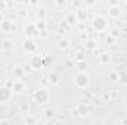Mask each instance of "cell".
Here are the masks:
<instances>
[{"label": "cell", "mask_w": 127, "mask_h": 125, "mask_svg": "<svg viewBox=\"0 0 127 125\" xmlns=\"http://www.w3.org/2000/svg\"><path fill=\"white\" fill-rule=\"evenodd\" d=\"M32 99H34V102H35L37 104H46V103H49V100H50V93H49L47 88L41 87V88H37V90L32 93Z\"/></svg>", "instance_id": "1"}, {"label": "cell", "mask_w": 127, "mask_h": 125, "mask_svg": "<svg viewBox=\"0 0 127 125\" xmlns=\"http://www.w3.org/2000/svg\"><path fill=\"white\" fill-rule=\"evenodd\" d=\"M92 27H93V30L95 31H105L106 30V27H108V21L105 19V16H102V15H97L95 16L93 19H92Z\"/></svg>", "instance_id": "2"}, {"label": "cell", "mask_w": 127, "mask_h": 125, "mask_svg": "<svg viewBox=\"0 0 127 125\" xmlns=\"http://www.w3.org/2000/svg\"><path fill=\"white\" fill-rule=\"evenodd\" d=\"M30 66H31L32 71H37L40 68L44 66V58L43 55H32L30 58Z\"/></svg>", "instance_id": "3"}, {"label": "cell", "mask_w": 127, "mask_h": 125, "mask_svg": "<svg viewBox=\"0 0 127 125\" xmlns=\"http://www.w3.org/2000/svg\"><path fill=\"white\" fill-rule=\"evenodd\" d=\"M22 49H24V52H27V53H34V52L37 50V43L34 41V38L27 37V38L24 40V43H22Z\"/></svg>", "instance_id": "4"}, {"label": "cell", "mask_w": 127, "mask_h": 125, "mask_svg": "<svg viewBox=\"0 0 127 125\" xmlns=\"http://www.w3.org/2000/svg\"><path fill=\"white\" fill-rule=\"evenodd\" d=\"M87 84H89L87 72H78V75L75 77V85L78 88H84V87H87Z\"/></svg>", "instance_id": "5"}, {"label": "cell", "mask_w": 127, "mask_h": 125, "mask_svg": "<svg viewBox=\"0 0 127 125\" xmlns=\"http://www.w3.org/2000/svg\"><path fill=\"white\" fill-rule=\"evenodd\" d=\"M12 88L6 87V85H1L0 87V103H7L10 99H12Z\"/></svg>", "instance_id": "6"}, {"label": "cell", "mask_w": 127, "mask_h": 125, "mask_svg": "<svg viewBox=\"0 0 127 125\" xmlns=\"http://www.w3.org/2000/svg\"><path fill=\"white\" fill-rule=\"evenodd\" d=\"M25 88H27V85H25V83L22 81V80H15L13 81V85H12V91L16 94H22L25 91Z\"/></svg>", "instance_id": "7"}, {"label": "cell", "mask_w": 127, "mask_h": 125, "mask_svg": "<svg viewBox=\"0 0 127 125\" xmlns=\"http://www.w3.org/2000/svg\"><path fill=\"white\" fill-rule=\"evenodd\" d=\"M12 74H13L15 80H22L24 75H25V69H24V66H15L13 71H12Z\"/></svg>", "instance_id": "8"}, {"label": "cell", "mask_w": 127, "mask_h": 125, "mask_svg": "<svg viewBox=\"0 0 127 125\" xmlns=\"http://www.w3.org/2000/svg\"><path fill=\"white\" fill-rule=\"evenodd\" d=\"M65 22H66L69 27H75V25H77V22H78V18H77V15H75V13H68V15H66V18H65Z\"/></svg>", "instance_id": "9"}, {"label": "cell", "mask_w": 127, "mask_h": 125, "mask_svg": "<svg viewBox=\"0 0 127 125\" xmlns=\"http://www.w3.org/2000/svg\"><path fill=\"white\" fill-rule=\"evenodd\" d=\"M0 27H1L3 32H12V30H13V24L10 21H7V19H3L0 22Z\"/></svg>", "instance_id": "10"}, {"label": "cell", "mask_w": 127, "mask_h": 125, "mask_svg": "<svg viewBox=\"0 0 127 125\" xmlns=\"http://www.w3.org/2000/svg\"><path fill=\"white\" fill-rule=\"evenodd\" d=\"M24 30H25V35H27V37H31V38L34 35H37V32H38L37 28H35V24H28Z\"/></svg>", "instance_id": "11"}, {"label": "cell", "mask_w": 127, "mask_h": 125, "mask_svg": "<svg viewBox=\"0 0 127 125\" xmlns=\"http://www.w3.org/2000/svg\"><path fill=\"white\" fill-rule=\"evenodd\" d=\"M49 83H50L52 85L59 84V75H58L56 72H50V74H49Z\"/></svg>", "instance_id": "12"}, {"label": "cell", "mask_w": 127, "mask_h": 125, "mask_svg": "<svg viewBox=\"0 0 127 125\" xmlns=\"http://www.w3.org/2000/svg\"><path fill=\"white\" fill-rule=\"evenodd\" d=\"M69 46H71V41H69L68 38H61V40H59V49H61V50H68Z\"/></svg>", "instance_id": "13"}, {"label": "cell", "mask_w": 127, "mask_h": 125, "mask_svg": "<svg viewBox=\"0 0 127 125\" xmlns=\"http://www.w3.org/2000/svg\"><path fill=\"white\" fill-rule=\"evenodd\" d=\"M109 13H111V16L118 18V16L121 15V9H120L118 6H109Z\"/></svg>", "instance_id": "14"}, {"label": "cell", "mask_w": 127, "mask_h": 125, "mask_svg": "<svg viewBox=\"0 0 127 125\" xmlns=\"http://www.w3.org/2000/svg\"><path fill=\"white\" fill-rule=\"evenodd\" d=\"M75 15H77V18H78V21H86V19H87V10H86V9H78V10L75 12Z\"/></svg>", "instance_id": "15"}, {"label": "cell", "mask_w": 127, "mask_h": 125, "mask_svg": "<svg viewBox=\"0 0 127 125\" xmlns=\"http://www.w3.org/2000/svg\"><path fill=\"white\" fill-rule=\"evenodd\" d=\"M77 112H78V115H81V116H86L87 115V112H89V107H87V104H80L78 107H77Z\"/></svg>", "instance_id": "16"}, {"label": "cell", "mask_w": 127, "mask_h": 125, "mask_svg": "<svg viewBox=\"0 0 127 125\" xmlns=\"http://www.w3.org/2000/svg\"><path fill=\"white\" fill-rule=\"evenodd\" d=\"M35 28H37V31H41V32L46 31V22H44V19H38L35 22Z\"/></svg>", "instance_id": "17"}, {"label": "cell", "mask_w": 127, "mask_h": 125, "mask_svg": "<svg viewBox=\"0 0 127 125\" xmlns=\"http://www.w3.org/2000/svg\"><path fill=\"white\" fill-rule=\"evenodd\" d=\"M77 69H78L80 72H86V69H87V62H86V59H84V61H78Z\"/></svg>", "instance_id": "18"}, {"label": "cell", "mask_w": 127, "mask_h": 125, "mask_svg": "<svg viewBox=\"0 0 127 125\" xmlns=\"http://www.w3.org/2000/svg\"><path fill=\"white\" fill-rule=\"evenodd\" d=\"M100 62H102V63L111 62V55H108V53H103V55H100Z\"/></svg>", "instance_id": "19"}, {"label": "cell", "mask_w": 127, "mask_h": 125, "mask_svg": "<svg viewBox=\"0 0 127 125\" xmlns=\"http://www.w3.org/2000/svg\"><path fill=\"white\" fill-rule=\"evenodd\" d=\"M109 78H111V81H112V83H117V81H118V78H120V74L112 72V74L109 75Z\"/></svg>", "instance_id": "20"}, {"label": "cell", "mask_w": 127, "mask_h": 125, "mask_svg": "<svg viewBox=\"0 0 127 125\" xmlns=\"http://www.w3.org/2000/svg\"><path fill=\"white\" fill-rule=\"evenodd\" d=\"M118 81H120L121 84H127V74H120V78H118Z\"/></svg>", "instance_id": "21"}, {"label": "cell", "mask_w": 127, "mask_h": 125, "mask_svg": "<svg viewBox=\"0 0 127 125\" xmlns=\"http://www.w3.org/2000/svg\"><path fill=\"white\" fill-rule=\"evenodd\" d=\"M37 15L40 16V19H44V16H46V10H44V9H40V10H37Z\"/></svg>", "instance_id": "22"}, {"label": "cell", "mask_w": 127, "mask_h": 125, "mask_svg": "<svg viewBox=\"0 0 127 125\" xmlns=\"http://www.w3.org/2000/svg\"><path fill=\"white\" fill-rule=\"evenodd\" d=\"M75 58H77V61H84V53L83 52H77L75 53Z\"/></svg>", "instance_id": "23"}, {"label": "cell", "mask_w": 127, "mask_h": 125, "mask_svg": "<svg viewBox=\"0 0 127 125\" xmlns=\"http://www.w3.org/2000/svg\"><path fill=\"white\" fill-rule=\"evenodd\" d=\"M3 43H4V44H3L4 49H10V47H12V41H10V40H4Z\"/></svg>", "instance_id": "24"}, {"label": "cell", "mask_w": 127, "mask_h": 125, "mask_svg": "<svg viewBox=\"0 0 127 125\" xmlns=\"http://www.w3.org/2000/svg\"><path fill=\"white\" fill-rule=\"evenodd\" d=\"M95 46H96V43L93 40H89L87 41V49H95Z\"/></svg>", "instance_id": "25"}, {"label": "cell", "mask_w": 127, "mask_h": 125, "mask_svg": "<svg viewBox=\"0 0 127 125\" xmlns=\"http://www.w3.org/2000/svg\"><path fill=\"white\" fill-rule=\"evenodd\" d=\"M25 122H27V124H35L37 121H35V119H32V118H27V119H25Z\"/></svg>", "instance_id": "26"}, {"label": "cell", "mask_w": 127, "mask_h": 125, "mask_svg": "<svg viewBox=\"0 0 127 125\" xmlns=\"http://www.w3.org/2000/svg\"><path fill=\"white\" fill-rule=\"evenodd\" d=\"M114 43V37H108L106 38V44H112Z\"/></svg>", "instance_id": "27"}, {"label": "cell", "mask_w": 127, "mask_h": 125, "mask_svg": "<svg viewBox=\"0 0 127 125\" xmlns=\"http://www.w3.org/2000/svg\"><path fill=\"white\" fill-rule=\"evenodd\" d=\"M46 116H47V118H50V116H52V110H50V109H47V110H46Z\"/></svg>", "instance_id": "28"}, {"label": "cell", "mask_w": 127, "mask_h": 125, "mask_svg": "<svg viewBox=\"0 0 127 125\" xmlns=\"http://www.w3.org/2000/svg\"><path fill=\"white\" fill-rule=\"evenodd\" d=\"M1 21H3V16H1V15H0V22H1Z\"/></svg>", "instance_id": "29"}, {"label": "cell", "mask_w": 127, "mask_h": 125, "mask_svg": "<svg viewBox=\"0 0 127 125\" xmlns=\"http://www.w3.org/2000/svg\"><path fill=\"white\" fill-rule=\"evenodd\" d=\"M126 113H127V109H126Z\"/></svg>", "instance_id": "30"}, {"label": "cell", "mask_w": 127, "mask_h": 125, "mask_svg": "<svg viewBox=\"0 0 127 125\" xmlns=\"http://www.w3.org/2000/svg\"><path fill=\"white\" fill-rule=\"evenodd\" d=\"M126 3H127V0H126Z\"/></svg>", "instance_id": "31"}]
</instances>
